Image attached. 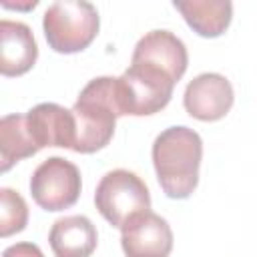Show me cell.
I'll return each instance as SVG.
<instances>
[{"label": "cell", "mask_w": 257, "mask_h": 257, "mask_svg": "<svg viewBox=\"0 0 257 257\" xmlns=\"http://www.w3.org/2000/svg\"><path fill=\"white\" fill-rule=\"evenodd\" d=\"M203 141L189 126H169L153 143V165L169 199H187L197 189Z\"/></svg>", "instance_id": "6da1fadb"}, {"label": "cell", "mask_w": 257, "mask_h": 257, "mask_svg": "<svg viewBox=\"0 0 257 257\" xmlns=\"http://www.w3.org/2000/svg\"><path fill=\"white\" fill-rule=\"evenodd\" d=\"M76 122L74 153L90 155L104 149L112 135L116 118L122 116L116 96V76L92 78L78 94L72 106Z\"/></svg>", "instance_id": "7a4b0ae2"}, {"label": "cell", "mask_w": 257, "mask_h": 257, "mask_svg": "<svg viewBox=\"0 0 257 257\" xmlns=\"http://www.w3.org/2000/svg\"><path fill=\"white\" fill-rule=\"evenodd\" d=\"M100 18L96 8L84 0H62L48 6L42 28L48 46L60 54L84 50L98 34Z\"/></svg>", "instance_id": "3957f363"}, {"label": "cell", "mask_w": 257, "mask_h": 257, "mask_svg": "<svg viewBox=\"0 0 257 257\" xmlns=\"http://www.w3.org/2000/svg\"><path fill=\"white\" fill-rule=\"evenodd\" d=\"M175 80L149 64L131 62V66L116 76V96L122 116H147L163 110L175 88Z\"/></svg>", "instance_id": "277c9868"}, {"label": "cell", "mask_w": 257, "mask_h": 257, "mask_svg": "<svg viewBox=\"0 0 257 257\" xmlns=\"http://www.w3.org/2000/svg\"><path fill=\"white\" fill-rule=\"evenodd\" d=\"M94 205L112 227L122 229L135 215L151 211V195L137 173L114 169L100 179L94 193Z\"/></svg>", "instance_id": "5b68a950"}, {"label": "cell", "mask_w": 257, "mask_h": 257, "mask_svg": "<svg viewBox=\"0 0 257 257\" xmlns=\"http://www.w3.org/2000/svg\"><path fill=\"white\" fill-rule=\"evenodd\" d=\"M80 171L62 157H48L30 177L34 203L44 211H64L80 197Z\"/></svg>", "instance_id": "8992f818"}, {"label": "cell", "mask_w": 257, "mask_h": 257, "mask_svg": "<svg viewBox=\"0 0 257 257\" xmlns=\"http://www.w3.org/2000/svg\"><path fill=\"white\" fill-rule=\"evenodd\" d=\"M233 98V86L223 74L203 72L187 84L183 104L193 118L213 122L223 118L231 110Z\"/></svg>", "instance_id": "52a82bcc"}, {"label": "cell", "mask_w": 257, "mask_h": 257, "mask_svg": "<svg viewBox=\"0 0 257 257\" xmlns=\"http://www.w3.org/2000/svg\"><path fill=\"white\" fill-rule=\"evenodd\" d=\"M120 231V245L126 257H169L173 251V231L153 211L135 215Z\"/></svg>", "instance_id": "ba28073f"}, {"label": "cell", "mask_w": 257, "mask_h": 257, "mask_svg": "<svg viewBox=\"0 0 257 257\" xmlns=\"http://www.w3.org/2000/svg\"><path fill=\"white\" fill-rule=\"evenodd\" d=\"M131 62L155 66V68L167 72L175 82H179L187 70L189 56H187V48H185L183 40L177 38L173 32L151 30L137 42Z\"/></svg>", "instance_id": "9c48e42d"}, {"label": "cell", "mask_w": 257, "mask_h": 257, "mask_svg": "<svg viewBox=\"0 0 257 257\" xmlns=\"http://www.w3.org/2000/svg\"><path fill=\"white\" fill-rule=\"evenodd\" d=\"M26 122L38 149L44 147L74 149L76 122L72 108L68 110L56 102H42L26 112Z\"/></svg>", "instance_id": "30bf717a"}, {"label": "cell", "mask_w": 257, "mask_h": 257, "mask_svg": "<svg viewBox=\"0 0 257 257\" xmlns=\"http://www.w3.org/2000/svg\"><path fill=\"white\" fill-rule=\"evenodd\" d=\"M38 58L32 30L24 22H0V72L4 76L26 74Z\"/></svg>", "instance_id": "8fae6325"}, {"label": "cell", "mask_w": 257, "mask_h": 257, "mask_svg": "<svg viewBox=\"0 0 257 257\" xmlns=\"http://www.w3.org/2000/svg\"><path fill=\"white\" fill-rule=\"evenodd\" d=\"M96 241V227L84 215L58 219L48 233V243L56 257H90Z\"/></svg>", "instance_id": "7c38bea8"}, {"label": "cell", "mask_w": 257, "mask_h": 257, "mask_svg": "<svg viewBox=\"0 0 257 257\" xmlns=\"http://www.w3.org/2000/svg\"><path fill=\"white\" fill-rule=\"evenodd\" d=\"M173 6L203 38L221 36L233 16V4L229 0H175Z\"/></svg>", "instance_id": "4fadbf2b"}, {"label": "cell", "mask_w": 257, "mask_h": 257, "mask_svg": "<svg viewBox=\"0 0 257 257\" xmlns=\"http://www.w3.org/2000/svg\"><path fill=\"white\" fill-rule=\"evenodd\" d=\"M40 149L28 128L26 114H6L0 120V171H10L18 161L36 155Z\"/></svg>", "instance_id": "5bb4252c"}, {"label": "cell", "mask_w": 257, "mask_h": 257, "mask_svg": "<svg viewBox=\"0 0 257 257\" xmlns=\"http://www.w3.org/2000/svg\"><path fill=\"white\" fill-rule=\"evenodd\" d=\"M28 223L26 201L10 187L0 189V237L20 233Z\"/></svg>", "instance_id": "9a60e30c"}, {"label": "cell", "mask_w": 257, "mask_h": 257, "mask_svg": "<svg viewBox=\"0 0 257 257\" xmlns=\"http://www.w3.org/2000/svg\"><path fill=\"white\" fill-rule=\"evenodd\" d=\"M2 257H44V253L40 251L38 245L34 243H28V241H22V243H16V245H10L4 249Z\"/></svg>", "instance_id": "2e32d148"}, {"label": "cell", "mask_w": 257, "mask_h": 257, "mask_svg": "<svg viewBox=\"0 0 257 257\" xmlns=\"http://www.w3.org/2000/svg\"><path fill=\"white\" fill-rule=\"evenodd\" d=\"M36 4H38L36 0H32L30 4H10V2H6V0L2 2V6H4V8H16V10H28V8H34Z\"/></svg>", "instance_id": "e0dca14e"}]
</instances>
